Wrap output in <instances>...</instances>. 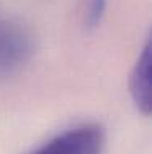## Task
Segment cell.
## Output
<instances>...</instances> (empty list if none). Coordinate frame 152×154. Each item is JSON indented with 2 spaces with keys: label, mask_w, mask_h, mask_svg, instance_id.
<instances>
[{
  "label": "cell",
  "mask_w": 152,
  "mask_h": 154,
  "mask_svg": "<svg viewBox=\"0 0 152 154\" xmlns=\"http://www.w3.org/2000/svg\"><path fill=\"white\" fill-rule=\"evenodd\" d=\"M151 43L147 41L142 53L139 54L136 66L131 72L129 89L137 110L144 115H149L152 108V90H151Z\"/></svg>",
  "instance_id": "obj_2"
},
{
  "label": "cell",
  "mask_w": 152,
  "mask_h": 154,
  "mask_svg": "<svg viewBox=\"0 0 152 154\" xmlns=\"http://www.w3.org/2000/svg\"><path fill=\"white\" fill-rule=\"evenodd\" d=\"M105 7H106V0H88V10H87V21L90 26H95L100 23L101 17H103Z\"/></svg>",
  "instance_id": "obj_4"
},
{
  "label": "cell",
  "mask_w": 152,
  "mask_h": 154,
  "mask_svg": "<svg viewBox=\"0 0 152 154\" xmlns=\"http://www.w3.org/2000/svg\"><path fill=\"white\" fill-rule=\"evenodd\" d=\"M28 53V39L20 31H8L0 41V59L3 64H12L23 59Z\"/></svg>",
  "instance_id": "obj_3"
},
{
  "label": "cell",
  "mask_w": 152,
  "mask_h": 154,
  "mask_svg": "<svg viewBox=\"0 0 152 154\" xmlns=\"http://www.w3.org/2000/svg\"><path fill=\"white\" fill-rule=\"evenodd\" d=\"M105 131L98 125H82L57 134L31 154H101Z\"/></svg>",
  "instance_id": "obj_1"
}]
</instances>
